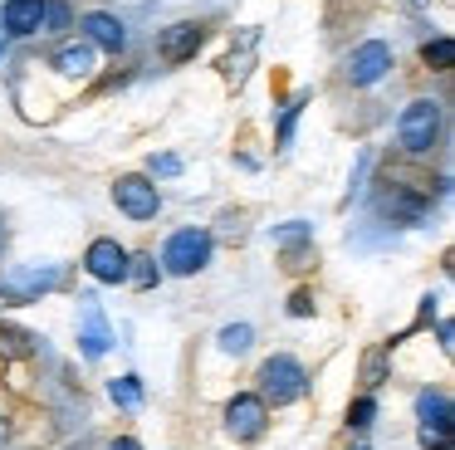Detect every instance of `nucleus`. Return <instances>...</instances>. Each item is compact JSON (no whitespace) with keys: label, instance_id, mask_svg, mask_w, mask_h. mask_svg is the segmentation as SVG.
<instances>
[{"label":"nucleus","instance_id":"obj_15","mask_svg":"<svg viewBox=\"0 0 455 450\" xmlns=\"http://www.w3.org/2000/svg\"><path fill=\"white\" fill-rule=\"evenodd\" d=\"M108 397H113V406H123V411H138L142 401H148V391H142V377H118V382H108Z\"/></svg>","mask_w":455,"mask_h":450},{"label":"nucleus","instance_id":"obj_26","mask_svg":"<svg viewBox=\"0 0 455 450\" xmlns=\"http://www.w3.org/2000/svg\"><path fill=\"white\" fill-rule=\"evenodd\" d=\"M314 309H318L314 293H308V289H294V299H289V318H308Z\"/></svg>","mask_w":455,"mask_h":450},{"label":"nucleus","instance_id":"obj_24","mask_svg":"<svg viewBox=\"0 0 455 450\" xmlns=\"http://www.w3.org/2000/svg\"><path fill=\"white\" fill-rule=\"evenodd\" d=\"M0 342H5V352H11V358H25V352H30V333H15V328H5L0 333Z\"/></svg>","mask_w":455,"mask_h":450},{"label":"nucleus","instance_id":"obj_25","mask_svg":"<svg viewBox=\"0 0 455 450\" xmlns=\"http://www.w3.org/2000/svg\"><path fill=\"white\" fill-rule=\"evenodd\" d=\"M69 25V5H60V0H44V25L40 29H64Z\"/></svg>","mask_w":455,"mask_h":450},{"label":"nucleus","instance_id":"obj_22","mask_svg":"<svg viewBox=\"0 0 455 450\" xmlns=\"http://www.w3.org/2000/svg\"><path fill=\"white\" fill-rule=\"evenodd\" d=\"M304 103H308V93H299L294 103L284 108V117H279V142H289V133H294V123H299V113H304Z\"/></svg>","mask_w":455,"mask_h":450},{"label":"nucleus","instance_id":"obj_29","mask_svg":"<svg viewBox=\"0 0 455 450\" xmlns=\"http://www.w3.org/2000/svg\"><path fill=\"white\" fill-rule=\"evenodd\" d=\"M0 54H5V29H0Z\"/></svg>","mask_w":455,"mask_h":450},{"label":"nucleus","instance_id":"obj_8","mask_svg":"<svg viewBox=\"0 0 455 450\" xmlns=\"http://www.w3.org/2000/svg\"><path fill=\"white\" fill-rule=\"evenodd\" d=\"M79 348H84V358H103V352L113 348V328H108L103 303L93 299V293L79 299Z\"/></svg>","mask_w":455,"mask_h":450},{"label":"nucleus","instance_id":"obj_20","mask_svg":"<svg viewBox=\"0 0 455 450\" xmlns=\"http://www.w3.org/2000/svg\"><path fill=\"white\" fill-rule=\"evenodd\" d=\"M308 240V225L304 221H284L275 230V245H284V250H294V245H304Z\"/></svg>","mask_w":455,"mask_h":450},{"label":"nucleus","instance_id":"obj_27","mask_svg":"<svg viewBox=\"0 0 455 450\" xmlns=\"http://www.w3.org/2000/svg\"><path fill=\"white\" fill-rule=\"evenodd\" d=\"M421 446H426V450H451V430H431V426H421Z\"/></svg>","mask_w":455,"mask_h":450},{"label":"nucleus","instance_id":"obj_18","mask_svg":"<svg viewBox=\"0 0 455 450\" xmlns=\"http://www.w3.org/2000/svg\"><path fill=\"white\" fill-rule=\"evenodd\" d=\"M377 421V397H357L353 406H347V426L353 430H367Z\"/></svg>","mask_w":455,"mask_h":450},{"label":"nucleus","instance_id":"obj_5","mask_svg":"<svg viewBox=\"0 0 455 450\" xmlns=\"http://www.w3.org/2000/svg\"><path fill=\"white\" fill-rule=\"evenodd\" d=\"M387 68H392V44H387V39H367V44H357L353 54L343 59V78H347L353 88L382 84Z\"/></svg>","mask_w":455,"mask_h":450},{"label":"nucleus","instance_id":"obj_28","mask_svg":"<svg viewBox=\"0 0 455 450\" xmlns=\"http://www.w3.org/2000/svg\"><path fill=\"white\" fill-rule=\"evenodd\" d=\"M108 450H142V446H138V440H132V436H118V440H113V446H108Z\"/></svg>","mask_w":455,"mask_h":450},{"label":"nucleus","instance_id":"obj_12","mask_svg":"<svg viewBox=\"0 0 455 450\" xmlns=\"http://www.w3.org/2000/svg\"><path fill=\"white\" fill-rule=\"evenodd\" d=\"M382 211L392 215V221H402V225H421L426 221V201L416 191H406V186H392V191H387Z\"/></svg>","mask_w":455,"mask_h":450},{"label":"nucleus","instance_id":"obj_23","mask_svg":"<svg viewBox=\"0 0 455 450\" xmlns=\"http://www.w3.org/2000/svg\"><path fill=\"white\" fill-rule=\"evenodd\" d=\"M148 172H152V181H157V176H181V157L162 152V157H152V162H148Z\"/></svg>","mask_w":455,"mask_h":450},{"label":"nucleus","instance_id":"obj_7","mask_svg":"<svg viewBox=\"0 0 455 450\" xmlns=\"http://www.w3.org/2000/svg\"><path fill=\"white\" fill-rule=\"evenodd\" d=\"M84 269L99 284H123L128 279V250H123L118 240H108V235H99V240L84 250Z\"/></svg>","mask_w":455,"mask_h":450},{"label":"nucleus","instance_id":"obj_3","mask_svg":"<svg viewBox=\"0 0 455 450\" xmlns=\"http://www.w3.org/2000/svg\"><path fill=\"white\" fill-rule=\"evenodd\" d=\"M435 137H441V103H435V98L406 103L402 117H396V142H402L411 157H421V152L435 147Z\"/></svg>","mask_w":455,"mask_h":450},{"label":"nucleus","instance_id":"obj_21","mask_svg":"<svg viewBox=\"0 0 455 450\" xmlns=\"http://www.w3.org/2000/svg\"><path fill=\"white\" fill-rule=\"evenodd\" d=\"M382 372H387V348L367 352V362H363V382H367V387H382Z\"/></svg>","mask_w":455,"mask_h":450},{"label":"nucleus","instance_id":"obj_2","mask_svg":"<svg viewBox=\"0 0 455 450\" xmlns=\"http://www.w3.org/2000/svg\"><path fill=\"white\" fill-rule=\"evenodd\" d=\"M211 250H216L211 230H201V225H187V230L167 235V245H162V269H167V274H181V279H191V274H201V269L211 264Z\"/></svg>","mask_w":455,"mask_h":450},{"label":"nucleus","instance_id":"obj_13","mask_svg":"<svg viewBox=\"0 0 455 450\" xmlns=\"http://www.w3.org/2000/svg\"><path fill=\"white\" fill-rule=\"evenodd\" d=\"M54 68H60L64 78H89V74H93V44H89V39H74V44H64L60 54H54Z\"/></svg>","mask_w":455,"mask_h":450},{"label":"nucleus","instance_id":"obj_14","mask_svg":"<svg viewBox=\"0 0 455 450\" xmlns=\"http://www.w3.org/2000/svg\"><path fill=\"white\" fill-rule=\"evenodd\" d=\"M416 416L431 430H451V397H445V391H421V397H416Z\"/></svg>","mask_w":455,"mask_h":450},{"label":"nucleus","instance_id":"obj_4","mask_svg":"<svg viewBox=\"0 0 455 450\" xmlns=\"http://www.w3.org/2000/svg\"><path fill=\"white\" fill-rule=\"evenodd\" d=\"M113 205H118L128 221H157L162 191H157V181H152V176L128 172V176H118V181H113Z\"/></svg>","mask_w":455,"mask_h":450},{"label":"nucleus","instance_id":"obj_9","mask_svg":"<svg viewBox=\"0 0 455 450\" xmlns=\"http://www.w3.org/2000/svg\"><path fill=\"white\" fill-rule=\"evenodd\" d=\"M201 39H206V25H196V20H181V25H167L157 39V54L167 59V64H187V59H196Z\"/></svg>","mask_w":455,"mask_h":450},{"label":"nucleus","instance_id":"obj_11","mask_svg":"<svg viewBox=\"0 0 455 450\" xmlns=\"http://www.w3.org/2000/svg\"><path fill=\"white\" fill-rule=\"evenodd\" d=\"M44 25V0H5L0 5V29L5 35H40Z\"/></svg>","mask_w":455,"mask_h":450},{"label":"nucleus","instance_id":"obj_17","mask_svg":"<svg viewBox=\"0 0 455 450\" xmlns=\"http://www.w3.org/2000/svg\"><path fill=\"white\" fill-rule=\"evenodd\" d=\"M216 342H220V352L240 358V352H250V342H255V328H250V323H226Z\"/></svg>","mask_w":455,"mask_h":450},{"label":"nucleus","instance_id":"obj_10","mask_svg":"<svg viewBox=\"0 0 455 450\" xmlns=\"http://www.w3.org/2000/svg\"><path fill=\"white\" fill-rule=\"evenodd\" d=\"M84 39H89L93 49H108V54H118L123 44H128V29H123L118 15H108V10H89V15L79 20Z\"/></svg>","mask_w":455,"mask_h":450},{"label":"nucleus","instance_id":"obj_19","mask_svg":"<svg viewBox=\"0 0 455 450\" xmlns=\"http://www.w3.org/2000/svg\"><path fill=\"white\" fill-rule=\"evenodd\" d=\"M421 59L426 64H435V68H445L455 59V44H451V35H441V39H431V44L421 49Z\"/></svg>","mask_w":455,"mask_h":450},{"label":"nucleus","instance_id":"obj_1","mask_svg":"<svg viewBox=\"0 0 455 450\" xmlns=\"http://www.w3.org/2000/svg\"><path fill=\"white\" fill-rule=\"evenodd\" d=\"M304 391H308L304 362L289 358V352H275V358H265V367H259V391H255L265 406H294Z\"/></svg>","mask_w":455,"mask_h":450},{"label":"nucleus","instance_id":"obj_16","mask_svg":"<svg viewBox=\"0 0 455 450\" xmlns=\"http://www.w3.org/2000/svg\"><path fill=\"white\" fill-rule=\"evenodd\" d=\"M157 279H162V269H157L152 254H128V279L123 284H132V289H152Z\"/></svg>","mask_w":455,"mask_h":450},{"label":"nucleus","instance_id":"obj_6","mask_svg":"<svg viewBox=\"0 0 455 450\" xmlns=\"http://www.w3.org/2000/svg\"><path fill=\"white\" fill-rule=\"evenodd\" d=\"M265 426H269V406L255 397V391H240V397H230V406H226V430L235 440H259L265 436Z\"/></svg>","mask_w":455,"mask_h":450},{"label":"nucleus","instance_id":"obj_30","mask_svg":"<svg viewBox=\"0 0 455 450\" xmlns=\"http://www.w3.org/2000/svg\"><path fill=\"white\" fill-rule=\"evenodd\" d=\"M357 450H367V446H357Z\"/></svg>","mask_w":455,"mask_h":450}]
</instances>
